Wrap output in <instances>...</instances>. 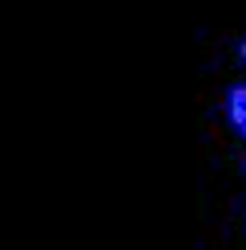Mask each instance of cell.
<instances>
[{
  "instance_id": "1",
  "label": "cell",
  "mask_w": 246,
  "mask_h": 250,
  "mask_svg": "<svg viewBox=\"0 0 246 250\" xmlns=\"http://www.w3.org/2000/svg\"><path fill=\"white\" fill-rule=\"evenodd\" d=\"M238 58H242V62H246V37H242V41H238Z\"/></svg>"
}]
</instances>
